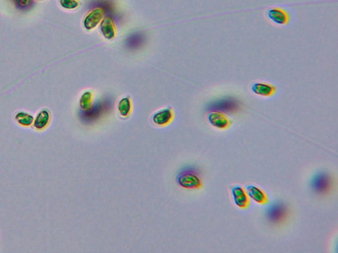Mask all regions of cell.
Returning a JSON list of instances; mask_svg holds the SVG:
<instances>
[{
    "label": "cell",
    "instance_id": "3957f363",
    "mask_svg": "<svg viewBox=\"0 0 338 253\" xmlns=\"http://www.w3.org/2000/svg\"><path fill=\"white\" fill-rule=\"evenodd\" d=\"M208 119L211 125L220 130H227L232 123L231 119L218 111H211L208 114Z\"/></svg>",
    "mask_w": 338,
    "mask_h": 253
},
{
    "label": "cell",
    "instance_id": "6da1fadb",
    "mask_svg": "<svg viewBox=\"0 0 338 253\" xmlns=\"http://www.w3.org/2000/svg\"><path fill=\"white\" fill-rule=\"evenodd\" d=\"M176 181L180 186L188 189H198L203 185L199 171L195 167L182 169L176 177Z\"/></svg>",
    "mask_w": 338,
    "mask_h": 253
},
{
    "label": "cell",
    "instance_id": "ba28073f",
    "mask_svg": "<svg viewBox=\"0 0 338 253\" xmlns=\"http://www.w3.org/2000/svg\"><path fill=\"white\" fill-rule=\"evenodd\" d=\"M251 91L256 95L270 98L274 95L276 92V88L270 83L256 82L251 86Z\"/></svg>",
    "mask_w": 338,
    "mask_h": 253
},
{
    "label": "cell",
    "instance_id": "30bf717a",
    "mask_svg": "<svg viewBox=\"0 0 338 253\" xmlns=\"http://www.w3.org/2000/svg\"><path fill=\"white\" fill-rule=\"evenodd\" d=\"M173 112L171 108H167L159 110L152 116V121L158 126L167 125L173 119Z\"/></svg>",
    "mask_w": 338,
    "mask_h": 253
},
{
    "label": "cell",
    "instance_id": "e0dca14e",
    "mask_svg": "<svg viewBox=\"0 0 338 253\" xmlns=\"http://www.w3.org/2000/svg\"><path fill=\"white\" fill-rule=\"evenodd\" d=\"M15 7L21 12H28L34 7V0H13Z\"/></svg>",
    "mask_w": 338,
    "mask_h": 253
},
{
    "label": "cell",
    "instance_id": "52a82bcc",
    "mask_svg": "<svg viewBox=\"0 0 338 253\" xmlns=\"http://www.w3.org/2000/svg\"><path fill=\"white\" fill-rule=\"evenodd\" d=\"M231 194L234 205L240 209H247L250 205L249 196L246 191L240 185L232 188Z\"/></svg>",
    "mask_w": 338,
    "mask_h": 253
},
{
    "label": "cell",
    "instance_id": "4fadbf2b",
    "mask_svg": "<svg viewBox=\"0 0 338 253\" xmlns=\"http://www.w3.org/2000/svg\"><path fill=\"white\" fill-rule=\"evenodd\" d=\"M103 108L102 104H96L92 106L89 110L83 111L82 119L86 121H92L98 119L103 113Z\"/></svg>",
    "mask_w": 338,
    "mask_h": 253
},
{
    "label": "cell",
    "instance_id": "5bb4252c",
    "mask_svg": "<svg viewBox=\"0 0 338 253\" xmlns=\"http://www.w3.org/2000/svg\"><path fill=\"white\" fill-rule=\"evenodd\" d=\"M132 110V104L130 97L122 98L118 104V111L120 116L128 117L130 116Z\"/></svg>",
    "mask_w": 338,
    "mask_h": 253
},
{
    "label": "cell",
    "instance_id": "5b68a950",
    "mask_svg": "<svg viewBox=\"0 0 338 253\" xmlns=\"http://www.w3.org/2000/svg\"><path fill=\"white\" fill-rule=\"evenodd\" d=\"M287 216V208L281 203H274L268 208L266 217L273 223H279Z\"/></svg>",
    "mask_w": 338,
    "mask_h": 253
},
{
    "label": "cell",
    "instance_id": "8fae6325",
    "mask_svg": "<svg viewBox=\"0 0 338 253\" xmlns=\"http://www.w3.org/2000/svg\"><path fill=\"white\" fill-rule=\"evenodd\" d=\"M100 30L103 36L107 40H112L115 37L116 29L115 23L110 17H105L101 22Z\"/></svg>",
    "mask_w": 338,
    "mask_h": 253
},
{
    "label": "cell",
    "instance_id": "9a60e30c",
    "mask_svg": "<svg viewBox=\"0 0 338 253\" xmlns=\"http://www.w3.org/2000/svg\"><path fill=\"white\" fill-rule=\"evenodd\" d=\"M17 123L19 125L29 126H31L33 123L34 117L33 115H30L29 113L24 112V111H19L15 116Z\"/></svg>",
    "mask_w": 338,
    "mask_h": 253
},
{
    "label": "cell",
    "instance_id": "ac0fdd59",
    "mask_svg": "<svg viewBox=\"0 0 338 253\" xmlns=\"http://www.w3.org/2000/svg\"><path fill=\"white\" fill-rule=\"evenodd\" d=\"M59 4L62 8L65 10H75L79 7L78 0H59Z\"/></svg>",
    "mask_w": 338,
    "mask_h": 253
},
{
    "label": "cell",
    "instance_id": "8992f818",
    "mask_svg": "<svg viewBox=\"0 0 338 253\" xmlns=\"http://www.w3.org/2000/svg\"><path fill=\"white\" fill-rule=\"evenodd\" d=\"M267 17L272 22L277 25L285 26L289 23V14L280 8H272L267 12Z\"/></svg>",
    "mask_w": 338,
    "mask_h": 253
},
{
    "label": "cell",
    "instance_id": "2e32d148",
    "mask_svg": "<svg viewBox=\"0 0 338 253\" xmlns=\"http://www.w3.org/2000/svg\"><path fill=\"white\" fill-rule=\"evenodd\" d=\"M92 94L91 91H85L81 95L79 100V106L81 110L86 111L89 110L92 106Z\"/></svg>",
    "mask_w": 338,
    "mask_h": 253
},
{
    "label": "cell",
    "instance_id": "d6986e66",
    "mask_svg": "<svg viewBox=\"0 0 338 253\" xmlns=\"http://www.w3.org/2000/svg\"><path fill=\"white\" fill-rule=\"evenodd\" d=\"M40 1H42V0H40Z\"/></svg>",
    "mask_w": 338,
    "mask_h": 253
},
{
    "label": "cell",
    "instance_id": "277c9868",
    "mask_svg": "<svg viewBox=\"0 0 338 253\" xmlns=\"http://www.w3.org/2000/svg\"><path fill=\"white\" fill-rule=\"evenodd\" d=\"M104 12L100 8H94L89 11L84 17L83 24L86 30L90 31L94 29L102 21Z\"/></svg>",
    "mask_w": 338,
    "mask_h": 253
},
{
    "label": "cell",
    "instance_id": "9c48e42d",
    "mask_svg": "<svg viewBox=\"0 0 338 253\" xmlns=\"http://www.w3.org/2000/svg\"><path fill=\"white\" fill-rule=\"evenodd\" d=\"M246 192L248 196L253 199L255 202L261 205H266L268 203V197L266 193L256 185H247Z\"/></svg>",
    "mask_w": 338,
    "mask_h": 253
},
{
    "label": "cell",
    "instance_id": "7c38bea8",
    "mask_svg": "<svg viewBox=\"0 0 338 253\" xmlns=\"http://www.w3.org/2000/svg\"><path fill=\"white\" fill-rule=\"evenodd\" d=\"M51 121V113L46 109H43L36 115L35 119H34L33 126L36 130H42L49 125Z\"/></svg>",
    "mask_w": 338,
    "mask_h": 253
},
{
    "label": "cell",
    "instance_id": "7a4b0ae2",
    "mask_svg": "<svg viewBox=\"0 0 338 253\" xmlns=\"http://www.w3.org/2000/svg\"><path fill=\"white\" fill-rule=\"evenodd\" d=\"M312 189L317 194L328 192L331 186V179L328 173L322 171L314 175L311 180Z\"/></svg>",
    "mask_w": 338,
    "mask_h": 253
}]
</instances>
